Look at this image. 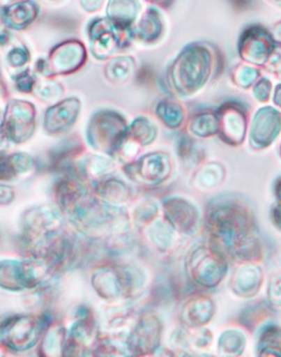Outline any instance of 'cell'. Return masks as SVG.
I'll use <instances>...</instances> for the list:
<instances>
[{
	"label": "cell",
	"mask_w": 281,
	"mask_h": 357,
	"mask_svg": "<svg viewBox=\"0 0 281 357\" xmlns=\"http://www.w3.org/2000/svg\"><path fill=\"white\" fill-rule=\"evenodd\" d=\"M211 54L202 45H192L183 50L171 66V84L189 91L202 89L211 74Z\"/></svg>",
	"instance_id": "obj_1"
},
{
	"label": "cell",
	"mask_w": 281,
	"mask_h": 357,
	"mask_svg": "<svg viewBox=\"0 0 281 357\" xmlns=\"http://www.w3.org/2000/svg\"><path fill=\"white\" fill-rule=\"evenodd\" d=\"M275 47L271 34L261 26H252L241 36V57L248 62L266 64Z\"/></svg>",
	"instance_id": "obj_2"
},
{
	"label": "cell",
	"mask_w": 281,
	"mask_h": 357,
	"mask_svg": "<svg viewBox=\"0 0 281 357\" xmlns=\"http://www.w3.org/2000/svg\"><path fill=\"white\" fill-rule=\"evenodd\" d=\"M162 22L160 13L155 8H150L144 13L137 26V34L142 41L155 42L162 36Z\"/></svg>",
	"instance_id": "obj_3"
},
{
	"label": "cell",
	"mask_w": 281,
	"mask_h": 357,
	"mask_svg": "<svg viewBox=\"0 0 281 357\" xmlns=\"http://www.w3.org/2000/svg\"><path fill=\"white\" fill-rule=\"evenodd\" d=\"M259 75L258 70L254 68H248V66H242L240 65L236 68L234 72L235 84L243 87V89H248L253 85Z\"/></svg>",
	"instance_id": "obj_4"
},
{
	"label": "cell",
	"mask_w": 281,
	"mask_h": 357,
	"mask_svg": "<svg viewBox=\"0 0 281 357\" xmlns=\"http://www.w3.org/2000/svg\"><path fill=\"white\" fill-rule=\"evenodd\" d=\"M271 83L269 79L267 78H261L259 81L256 83L255 85V96L257 97L258 99H261L263 100V97H265V100L267 99V95L269 96V91H271Z\"/></svg>",
	"instance_id": "obj_5"
},
{
	"label": "cell",
	"mask_w": 281,
	"mask_h": 357,
	"mask_svg": "<svg viewBox=\"0 0 281 357\" xmlns=\"http://www.w3.org/2000/svg\"><path fill=\"white\" fill-rule=\"evenodd\" d=\"M271 3H275L276 6L281 7V0H271Z\"/></svg>",
	"instance_id": "obj_6"
},
{
	"label": "cell",
	"mask_w": 281,
	"mask_h": 357,
	"mask_svg": "<svg viewBox=\"0 0 281 357\" xmlns=\"http://www.w3.org/2000/svg\"><path fill=\"white\" fill-rule=\"evenodd\" d=\"M151 1H154V3H156V1H160V0H151Z\"/></svg>",
	"instance_id": "obj_7"
}]
</instances>
